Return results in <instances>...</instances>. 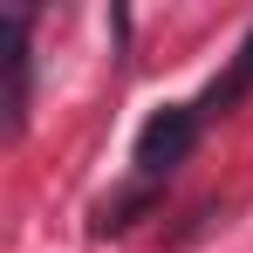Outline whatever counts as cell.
Wrapping results in <instances>:
<instances>
[{"instance_id": "6da1fadb", "label": "cell", "mask_w": 253, "mask_h": 253, "mask_svg": "<svg viewBox=\"0 0 253 253\" xmlns=\"http://www.w3.org/2000/svg\"><path fill=\"white\" fill-rule=\"evenodd\" d=\"M192 137H199V110L171 103V110H158V117L144 124V137H137V165H144V171H171L185 151H192Z\"/></svg>"}, {"instance_id": "7a4b0ae2", "label": "cell", "mask_w": 253, "mask_h": 253, "mask_svg": "<svg viewBox=\"0 0 253 253\" xmlns=\"http://www.w3.org/2000/svg\"><path fill=\"white\" fill-rule=\"evenodd\" d=\"M247 89H253V35H247V48H240V62L226 69V83H212V96H206V110H219V117H226V110H233V103H240Z\"/></svg>"}]
</instances>
